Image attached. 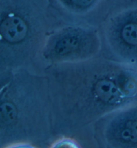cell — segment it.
Segmentation results:
<instances>
[{
    "label": "cell",
    "mask_w": 137,
    "mask_h": 148,
    "mask_svg": "<svg viewBox=\"0 0 137 148\" xmlns=\"http://www.w3.org/2000/svg\"><path fill=\"white\" fill-rule=\"evenodd\" d=\"M50 148H81L78 143L72 139L63 138L54 142Z\"/></svg>",
    "instance_id": "8992f818"
},
{
    "label": "cell",
    "mask_w": 137,
    "mask_h": 148,
    "mask_svg": "<svg viewBox=\"0 0 137 148\" xmlns=\"http://www.w3.org/2000/svg\"><path fill=\"white\" fill-rule=\"evenodd\" d=\"M9 79L1 91V140L28 143L50 133L53 109L45 83L35 76L20 73Z\"/></svg>",
    "instance_id": "7a4b0ae2"
},
{
    "label": "cell",
    "mask_w": 137,
    "mask_h": 148,
    "mask_svg": "<svg viewBox=\"0 0 137 148\" xmlns=\"http://www.w3.org/2000/svg\"><path fill=\"white\" fill-rule=\"evenodd\" d=\"M59 66L52 109L63 125L84 127L137 103V67L95 59Z\"/></svg>",
    "instance_id": "6da1fadb"
},
{
    "label": "cell",
    "mask_w": 137,
    "mask_h": 148,
    "mask_svg": "<svg viewBox=\"0 0 137 148\" xmlns=\"http://www.w3.org/2000/svg\"><path fill=\"white\" fill-rule=\"evenodd\" d=\"M5 148H36L31 143H16L14 144L8 145Z\"/></svg>",
    "instance_id": "ba28073f"
},
{
    "label": "cell",
    "mask_w": 137,
    "mask_h": 148,
    "mask_svg": "<svg viewBox=\"0 0 137 148\" xmlns=\"http://www.w3.org/2000/svg\"><path fill=\"white\" fill-rule=\"evenodd\" d=\"M118 37L112 41L115 53L120 62L137 67V12L126 17L118 32Z\"/></svg>",
    "instance_id": "5b68a950"
},
{
    "label": "cell",
    "mask_w": 137,
    "mask_h": 148,
    "mask_svg": "<svg viewBox=\"0 0 137 148\" xmlns=\"http://www.w3.org/2000/svg\"><path fill=\"white\" fill-rule=\"evenodd\" d=\"M95 0H70L73 5L80 8H87L92 5Z\"/></svg>",
    "instance_id": "52a82bcc"
},
{
    "label": "cell",
    "mask_w": 137,
    "mask_h": 148,
    "mask_svg": "<svg viewBox=\"0 0 137 148\" xmlns=\"http://www.w3.org/2000/svg\"><path fill=\"white\" fill-rule=\"evenodd\" d=\"M103 136L110 148H137V103L103 119Z\"/></svg>",
    "instance_id": "277c9868"
},
{
    "label": "cell",
    "mask_w": 137,
    "mask_h": 148,
    "mask_svg": "<svg viewBox=\"0 0 137 148\" xmlns=\"http://www.w3.org/2000/svg\"><path fill=\"white\" fill-rule=\"evenodd\" d=\"M98 51V43L94 37L80 30H70L52 38L43 53L52 64L63 65L92 60Z\"/></svg>",
    "instance_id": "3957f363"
}]
</instances>
